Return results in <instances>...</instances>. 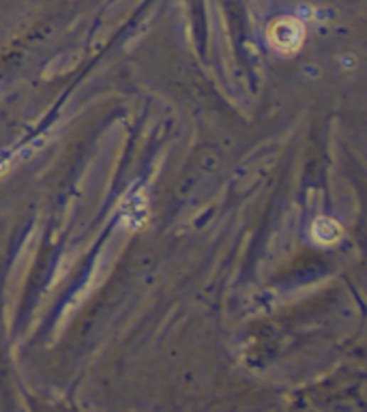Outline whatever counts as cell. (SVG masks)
Wrapping results in <instances>:
<instances>
[{"mask_svg": "<svg viewBox=\"0 0 367 412\" xmlns=\"http://www.w3.org/2000/svg\"><path fill=\"white\" fill-rule=\"evenodd\" d=\"M303 24L297 20H280L269 31V43L280 54H294L303 43Z\"/></svg>", "mask_w": 367, "mask_h": 412, "instance_id": "1", "label": "cell"}, {"mask_svg": "<svg viewBox=\"0 0 367 412\" xmlns=\"http://www.w3.org/2000/svg\"><path fill=\"white\" fill-rule=\"evenodd\" d=\"M314 238L318 243H324V245L335 243L339 238V226L333 219L322 217V219L314 221Z\"/></svg>", "mask_w": 367, "mask_h": 412, "instance_id": "2", "label": "cell"}]
</instances>
